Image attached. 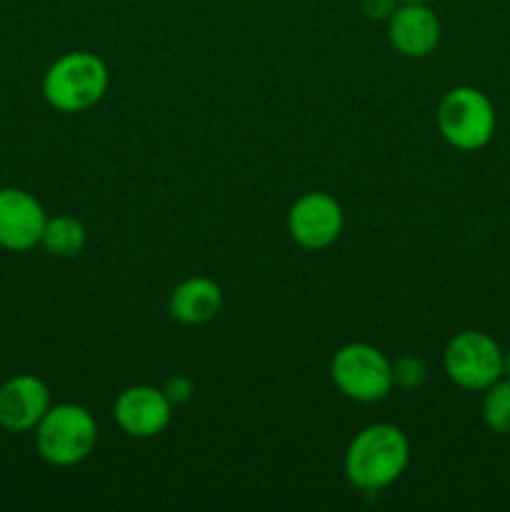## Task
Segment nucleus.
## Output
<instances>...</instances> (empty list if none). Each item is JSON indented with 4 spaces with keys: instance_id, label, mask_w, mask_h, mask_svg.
<instances>
[{
    "instance_id": "nucleus-1",
    "label": "nucleus",
    "mask_w": 510,
    "mask_h": 512,
    "mask_svg": "<svg viewBox=\"0 0 510 512\" xmlns=\"http://www.w3.org/2000/svg\"><path fill=\"white\" fill-rule=\"evenodd\" d=\"M408 463V435L393 423H373L355 433V438L350 440L343 470L355 490L380 493L405 473Z\"/></svg>"
},
{
    "instance_id": "nucleus-2",
    "label": "nucleus",
    "mask_w": 510,
    "mask_h": 512,
    "mask_svg": "<svg viewBox=\"0 0 510 512\" xmlns=\"http://www.w3.org/2000/svg\"><path fill=\"white\" fill-rule=\"evenodd\" d=\"M110 75L103 60L88 50H70L43 75V98L58 113H85L103 100Z\"/></svg>"
},
{
    "instance_id": "nucleus-3",
    "label": "nucleus",
    "mask_w": 510,
    "mask_h": 512,
    "mask_svg": "<svg viewBox=\"0 0 510 512\" xmlns=\"http://www.w3.org/2000/svg\"><path fill=\"white\" fill-rule=\"evenodd\" d=\"M33 433L35 450L53 468H73L83 463L98 443V423L93 413L78 403L50 405Z\"/></svg>"
},
{
    "instance_id": "nucleus-4",
    "label": "nucleus",
    "mask_w": 510,
    "mask_h": 512,
    "mask_svg": "<svg viewBox=\"0 0 510 512\" xmlns=\"http://www.w3.org/2000/svg\"><path fill=\"white\" fill-rule=\"evenodd\" d=\"M435 125L445 143L465 153H475L493 140L498 115L493 100L483 90L473 85H458L440 98Z\"/></svg>"
},
{
    "instance_id": "nucleus-5",
    "label": "nucleus",
    "mask_w": 510,
    "mask_h": 512,
    "mask_svg": "<svg viewBox=\"0 0 510 512\" xmlns=\"http://www.w3.org/2000/svg\"><path fill=\"white\" fill-rule=\"evenodd\" d=\"M330 380L355 403H380L393 390V360L370 343H348L330 360Z\"/></svg>"
},
{
    "instance_id": "nucleus-6",
    "label": "nucleus",
    "mask_w": 510,
    "mask_h": 512,
    "mask_svg": "<svg viewBox=\"0 0 510 512\" xmlns=\"http://www.w3.org/2000/svg\"><path fill=\"white\" fill-rule=\"evenodd\" d=\"M443 368L460 390L483 393L503 378V348L483 330H460L445 345Z\"/></svg>"
},
{
    "instance_id": "nucleus-7",
    "label": "nucleus",
    "mask_w": 510,
    "mask_h": 512,
    "mask_svg": "<svg viewBox=\"0 0 510 512\" xmlns=\"http://www.w3.org/2000/svg\"><path fill=\"white\" fill-rule=\"evenodd\" d=\"M345 225L343 205L323 190L300 195L288 210V235L305 250L330 248Z\"/></svg>"
},
{
    "instance_id": "nucleus-8",
    "label": "nucleus",
    "mask_w": 510,
    "mask_h": 512,
    "mask_svg": "<svg viewBox=\"0 0 510 512\" xmlns=\"http://www.w3.org/2000/svg\"><path fill=\"white\" fill-rule=\"evenodd\" d=\"M113 418L128 438L148 440L163 433L173 420V403L163 388L155 385H130L115 398Z\"/></svg>"
},
{
    "instance_id": "nucleus-9",
    "label": "nucleus",
    "mask_w": 510,
    "mask_h": 512,
    "mask_svg": "<svg viewBox=\"0 0 510 512\" xmlns=\"http://www.w3.org/2000/svg\"><path fill=\"white\" fill-rule=\"evenodd\" d=\"M45 208L23 188H0V248L25 253L40 245L45 228Z\"/></svg>"
},
{
    "instance_id": "nucleus-10",
    "label": "nucleus",
    "mask_w": 510,
    "mask_h": 512,
    "mask_svg": "<svg viewBox=\"0 0 510 512\" xmlns=\"http://www.w3.org/2000/svg\"><path fill=\"white\" fill-rule=\"evenodd\" d=\"M53 400L45 380L18 373L0 385V428L8 433H30L43 420Z\"/></svg>"
},
{
    "instance_id": "nucleus-11",
    "label": "nucleus",
    "mask_w": 510,
    "mask_h": 512,
    "mask_svg": "<svg viewBox=\"0 0 510 512\" xmlns=\"http://www.w3.org/2000/svg\"><path fill=\"white\" fill-rule=\"evenodd\" d=\"M385 25L393 50L405 58H428L443 35L440 18L428 3H400Z\"/></svg>"
},
{
    "instance_id": "nucleus-12",
    "label": "nucleus",
    "mask_w": 510,
    "mask_h": 512,
    "mask_svg": "<svg viewBox=\"0 0 510 512\" xmlns=\"http://www.w3.org/2000/svg\"><path fill=\"white\" fill-rule=\"evenodd\" d=\"M223 310V290L205 275L185 278L168 298V313L180 325H205Z\"/></svg>"
},
{
    "instance_id": "nucleus-13",
    "label": "nucleus",
    "mask_w": 510,
    "mask_h": 512,
    "mask_svg": "<svg viewBox=\"0 0 510 512\" xmlns=\"http://www.w3.org/2000/svg\"><path fill=\"white\" fill-rule=\"evenodd\" d=\"M85 243H88V230L73 215H55V218L45 220L43 238L40 245L45 248V253L53 255V258L70 260L75 255L83 253Z\"/></svg>"
},
{
    "instance_id": "nucleus-14",
    "label": "nucleus",
    "mask_w": 510,
    "mask_h": 512,
    "mask_svg": "<svg viewBox=\"0 0 510 512\" xmlns=\"http://www.w3.org/2000/svg\"><path fill=\"white\" fill-rule=\"evenodd\" d=\"M480 415L490 433L510 435V378H498L483 390Z\"/></svg>"
},
{
    "instance_id": "nucleus-15",
    "label": "nucleus",
    "mask_w": 510,
    "mask_h": 512,
    "mask_svg": "<svg viewBox=\"0 0 510 512\" xmlns=\"http://www.w3.org/2000/svg\"><path fill=\"white\" fill-rule=\"evenodd\" d=\"M428 378V365L418 355H400L393 360V388L418 390Z\"/></svg>"
},
{
    "instance_id": "nucleus-16",
    "label": "nucleus",
    "mask_w": 510,
    "mask_h": 512,
    "mask_svg": "<svg viewBox=\"0 0 510 512\" xmlns=\"http://www.w3.org/2000/svg\"><path fill=\"white\" fill-rule=\"evenodd\" d=\"M163 393H165V398L173 403V408H178V405H185L193 400L195 383L188 378V375H173V378L165 380Z\"/></svg>"
},
{
    "instance_id": "nucleus-17",
    "label": "nucleus",
    "mask_w": 510,
    "mask_h": 512,
    "mask_svg": "<svg viewBox=\"0 0 510 512\" xmlns=\"http://www.w3.org/2000/svg\"><path fill=\"white\" fill-rule=\"evenodd\" d=\"M398 5L400 0H360L365 18L375 20V23H388V18L395 13Z\"/></svg>"
},
{
    "instance_id": "nucleus-18",
    "label": "nucleus",
    "mask_w": 510,
    "mask_h": 512,
    "mask_svg": "<svg viewBox=\"0 0 510 512\" xmlns=\"http://www.w3.org/2000/svg\"><path fill=\"white\" fill-rule=\"evenodd\" d=\"M503 378H510V350H503Z\"/></svg>"
},
{
    "instance_id": "nucleus-19",
    "label": "nucleus",
    "mask_w": 510,
    "mask_h": 512,
    "mask_svg": "<svg viewBox=\"0 0 510 512\" xmlns=\"http://www.w3.org/2000/svg\"><path fill=\"white\" fill-rule=\"evenodd\" d=\"M400 3H430V0H400Z\"/></svg>"
}]
</instances>
